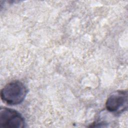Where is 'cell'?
<instances>
[{"instance_id": "obj_3", "label": "cell", "mask_w": 128, "mask_h": 128, "mask_svg": "<svg viewBox=\"0 0 128 128\" xmlns=\"http://www.w3.org/2000/svg\"><path fill=\"white\" fill-rule=\"evenodd\" d=\"M25 120L18 111L6 107L0 108V126L4 128H21L25 127Z\"/></svg>"}, {"instance_id": "obj_1", "label": "cell", "mask_w": 128, "mask_h": 128, "mask_svg": "<svg viewBox=\"0 0 128 128\" xmlns=\"http://www.w3.org/2000/svg\"><path fill=\"white\" fill-rule=\"evenodd\" d=\"M28 93L25 85L19 80H14L6 84L0 91V98L8 105L15 106L21 104Z\"/></svg>"}, {"instance_id": "obj_2", "label": "cell", "mask_w": 128, "mask_h": 128, "mask_svg": "<svg viewBox=\"0 0 128 128\" xmlns=\"http://www.w3.org/2000/svg\"><path fill=\"white\" fill-rule=\"evenodd\" d=\"M128 92L118 90L111 93L106 102V108L110 112L120 114L127 109Z\"/></svg>"}]
</instances>
